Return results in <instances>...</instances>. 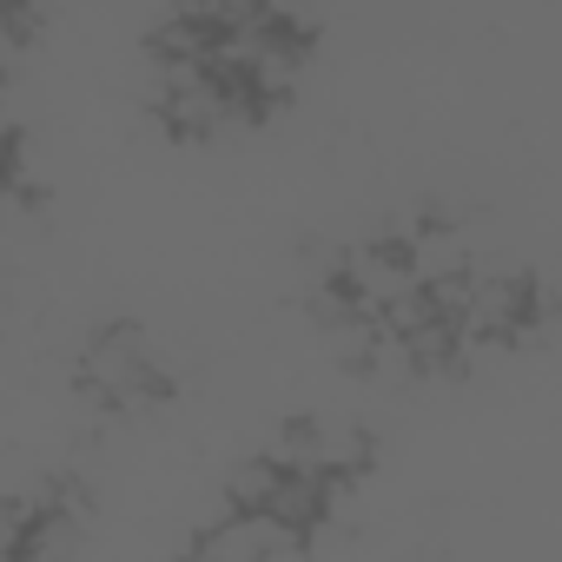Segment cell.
I'll return each mask as SVG.
<instances>
[{
  "label": "cell",
  "instance_id": "1",
  "mask_svg": "<svg viewBox=\"0 0 562 562\" xmlns=\"http://www.w3.org/2000/svg\"><path fill=\"white\" fill-rule=\"evenodd\" d=\"M74 378H80V397H93L100 411H120V417H139V411L166 404V391H172L159 345L133 318H106L100 331H87Z\"/></svg>",
  "mask_w": 562,
  "mask_h": 562
},
{
  "label": "cell",
  "instance_id": "2",
  "mask_svg": "<svg viewBox=\"0 0 562 562\" xmlns=\"http://www.w3.org/2000/svg\"><path fill=\"white\" fill-rule=\"evenodd\" d=\"M153 106H159V120H166L179 139H225V133H245V126L258 120V106H251L212 60H166V54H159Z\"/></svg>",
  "mask_w": 562,
  "mask_h": 562
},
{
  "label": "cell",
  "instance_id": "3",
  "mask_svg": "<svg viewBox=\"0 0 562 562\" xmlns=\"http://www.w3.org/2000/svg\"><path fill=\"white\" fill-rule=\"evenodd\" d=\"M265 457H278L285 470H305L318 483H345L371 463V424L351 411H305L271 437Z\"/></svg>",
  "mask_w": 562,
  "mask_h": 562
},
{
  "label": "cell",
  "instance_id": "4",
  "mask_svg": "<svg viewBox=\"0 0 562 562\" xmlns=\"http://www.w3.org/2000/svg\"><path fill=\"white\" fill-rule=\"evenodd\" d=\"M305 549H312V529L271 516V509H238V503H225L212 529L192 536V555L205 562H278V555H305Z\"/></svg>",
  "mask_w": 562,
  "mask_h": 562
},
{
  "label": "cell",
  "instance_id": "5",
  "mask_svg": "<svg viewBox=\"0 0 562 562\" xmlns=\"http://www.w3.org/2000/svg\"><path fill=\"white\" fill-rule=\"evenodd\" d=\"M27 516H34V503H27V496L0 490V562L21 555V542H27Z\"/></svg>",
  "mask_w": 562,
  "mask_h": 562
}]
</instances>
